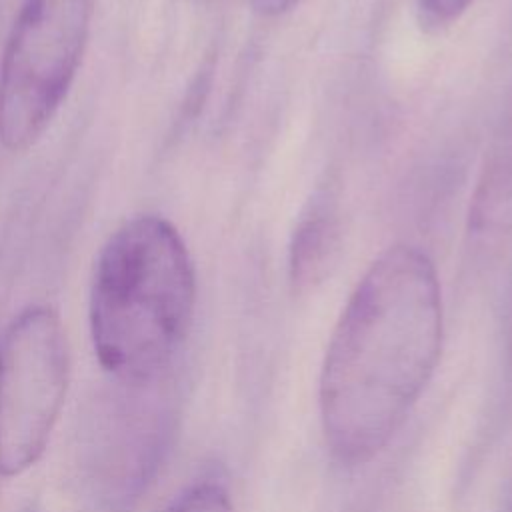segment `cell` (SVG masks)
Returning a JSON list of instances; mask_svg holds the SVG:
<instances>
[{"label":"cell","instance_id":"cell-1","mask_svg":"<svg viewBox=\"0 0 512 512\" xmlns=\"http://www.w3.org/2000/svg\"><path fill=\"white\" fill-rule=\"evenodd\" d=\"M444 338L434 262L386 248L356 282L332 330L318 384L324 440L344 466L374 460L432 380Z\"/></svg>","mask_w":512,"mask_h":512},{"label":"cell","instance_id":"cell-9","mask_svg":"<svg viewBox=\"0 0 512 512\" xmlns=\"http://www.w3.org/2000/svg\"><path fill=\"white\" fill-rule=\"evenodd\" d=\"M300 0H250L252 8L260 14V16H280L284 12H288L290 8H294Z\"/></svg>","mask_w":512,"mask_h":512},{"label":"cell","instance_id":"cell-6","mask_svg":"<svg viewBox=\"0 0 512 512\" xmlns=\"http://www.w3.org/2000/svg\"><path fill=\"white\" fill-rule=\"evenodd\" d=\"M340 248V218L334 200L316 196L300 216L288 246V276L296 290L320 284L336 260Z\"/></svg>","mask_w":512,"mask_h":512},{"label":"cell","instance_id":"cell-2","mask_svg":"<svg viewBox=\"0 0 512 512\" xmlns=\"http://www.w3.org/2000/svg\"><path fill=\"white\" fill-rule=\"evenodd\" d=\"M196 304L188 248L164 218L124 222L102 246L90 290V332L100 364L120 380L170 372Z\"/></svg>","mask_w":512,"mask_h":512},{"label":"cell","instance_id":"cell-7","mask_svg":"<svg viewBox=\"0 0 512 512\" xmlns=\"http://www.w3.org/2000/svg\"><path fill=\"white\" fill-rule=\"evenodd\" d=\"M164 512H236V508L220 482L200 480L180 492Z\"/></svg>","mask_w":512,"mask_h":512},{"label":"cell","instance_id":"cell-5","mask_svg":"<svg viewBox=\"0 0 512 512\" xmlns=\"http://www.w3.org/2000/svg\"><path fill=\"white\" fill-rule=\"evenodd\" d=\"M122 382L126 390L104 410L92 444L94 484L112 506H126L142 492L162 460L176 416L170 372Z\"/></svg>","mask_w":512,"mask_h":512},{"label":"cell","instance_id":"cell-3","mask_svg":"<svg viewBox=\"0 0 512 512\" xmlns=\"http://www.w3.org/2000/svg\"><path fill=\"white\" fill-rule=\"evenodd\" d=\"M94 0H24L0 58V142L30 148L78 72Z\"/></svg>","mask_w":512,"mask_h":512},{"label":"cell","instance_id":"cell-8","mask_svg":"<svg viewBox=\"0 0 512 512\" xmlns=\"http://www.w3.org/2000/svg\"><path fill=\"white\" fill-rule=\"evenodd\" d=\"M420 20L432 28H444L456 22L474 0H414Z\"/></svg>","mask_w":512,"mask_h":512},{"label":"cell","instance_id":"cell-10","mask_svg":"<svg viewBox=\"0 0 512 512\" xmlns=\"http://www.w3.org/2000/svg\"><path fill=\"white\" fill-rule=\"evenodd\" d=\"M502 512H512V476L508 478V484L504 488L502 496Z\"/></svg>","mask_w":512,"mask_h":512},{"label":"cell","instance_id":"cell-4","mask_svg":"<svg viewBox=\"0 0 512 512\" xmlns=\"http://www.w3.org/2000/svg\"><path fill=\"white\" fill-rule=\"evenodd\" d=\"M70 384V350L58 314L32 306L0 338V476L44 454Z\"/></svg>","mask_w":512,"mask_h":512},{"label":"cell","instance_id":"cell-11","mask_svg":"<svg viewBox=\"0 0 512 512\" xmlns=\"http://www.w3.org/2000/svg\"><path fill=\"white\" fill-rule=\"evenodd\" d=\"M508 360L512 366V314H510V326H508Z\"/></svg>","mask_w":512,"mask_h":512}]
</instances>
